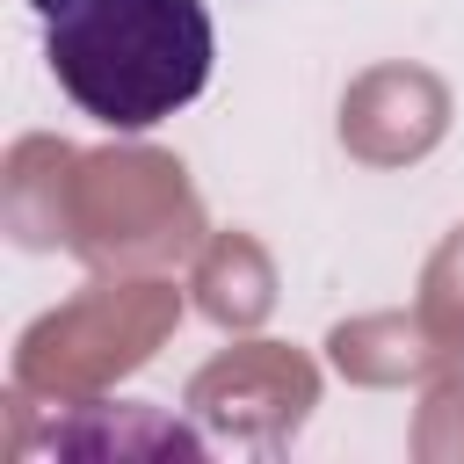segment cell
Wrapping results in <instances>:
<instances>
[{
	"label": "cell",
	"instance_id": "6da1fadb",
	"mask_svg": "<svg viewBox=\"0 0 464 464\" xmlns=\"http://www.w3.org/2000/svg\"><path fill=\"white\" fill-rule=\"evenodd\" d=\"M58 94L102 130H152L210 87L218 29L203 0H29Z\"/></svg>",
	"mask_w": 464,
	"mask_h": 464
}]
</instances>
